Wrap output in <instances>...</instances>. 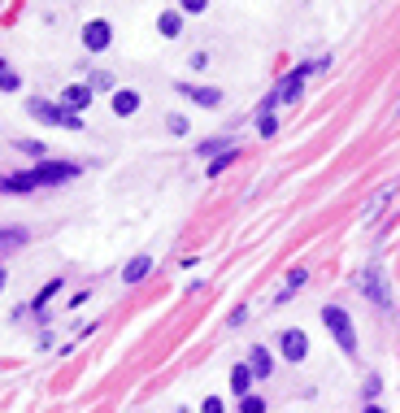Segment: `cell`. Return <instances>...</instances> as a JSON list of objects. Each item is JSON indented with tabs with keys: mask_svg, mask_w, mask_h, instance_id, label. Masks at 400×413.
Instances as JSON below:
<instances>
[{
	"mask_svg": "<svg viewBox=\"0 0 400 413\" xmlns=\"http://www.w3.org/2000/svg\"><path fill=\"white\" fill-rule=\"evenodd\" d=\"M322 326L331 330V339L340 344V353H344L348 361H357V326H353V318H348V309L322 305Z\"/></svg>",
	"mask_w": 400,
	"mask_h": 413,
	"instance_id": "6da1fadb",
	"label": "cell"
},
{
	"mask_svg": "<svg viewBox=\"0 0 400 413\" xmlns=\"http://www.w3.org/2000/svg\"><path fill=\"white\" fill-rule=\"evenodd\" d=\"M31 174H35L40 187H61V183H74V178L83 174V165H78V161H66V157H44Z\"/></svg>",
	"mask_w": 400,
	"mask_h": 413,
	"instance_id": "7a4b0ae2",
	"label": "cell"
},
{
	"mask_svg": "<svg viewBox=\"0 0 400 413\" xmlns=\"http://www.w3.org/2000/svg\"><path fill=\"white\" fill-rule=\"evenodd\" d=\"M361 292H365V301H370L374 309L392 313V287H388V270H383V266H370L361 274Z\"/></svg>",
	"mask_w": 400,
	"mask_h": 413,
	"instance_id": "3957f363",
	"label": "cell"
},
{
	"mask_svg": "<svg viewBox=\"0 0 400 413\" xmlns=\"http://www.w3.org/2000/svg\"><path fill=\"white\" fill-rule=\"evenodd\" d=\"M279 353H283V361H292V366H300V361L309 357V335L300 326H287L283 335H279Z\"/></svg>",
	"mask_w": 400,
	"mask_h": 413,
	"instance_id": "277c9868",
	"label": "cell"
},
{
	"mask_svg": "<svg viewBox=\"0 0 400 413\" xmlns=\"http://www.w3.org/2000/svg\"><path fill=\"white\" fill-rule=\"evenodd\" d=\"M109 44H114V26H109V22L96 18V22L83 26V48H87V53H105Z\"/></svg>",
	"mask_w": 400,
	"mask_h": 413,
	"instance_id": "5b68a950",
	"label": "cell"
},
{
	"mask_svg": "<svg viewBox=\"0 0 400 413\" xmlns=\"http://www.w3.org/2000/svg\"><path fill=\"white\" fill-rule=\"evenodd\" d=\"M139 105H144V96H139L135 87H114V101H109V109H114L118 118H135Z\"/></svg>",
	"mask_w": 400,
	"mask_h": 413,
	"instance_id": "8992f818",
	"label": "cell"
},
{
	"mask_svg": "<svg viewBox=\"0 0 400 413\" xmlns=\"http://www.w3.org/2000/svg\"><path fill=\"white\" fill-rule=\"evenodd\" d=\"M179 96L196 101L200 109H222V92H218V87H196V83H179Z\"/></svg>",
	"mask_w": 400,
	"mask_h": 413,
	"instance_id": "52a82bcc",
	"label": "cell"
},
{
	"mask_svg": "<svg viewBox=\"0 0 400 413\" xmlns=\"http://www.w3.org/2000/svg\"><path fill=\"white\" fill-rule=\"evenodd\" d=\"M248 370H252V378H275V353H270L266 344H252V353H248Z\"/></svg>",
	"mask_w": 400,
	"mask_h": 413,
	"instance_id": "ba28073f",
	"label": "cell"
},
{
	"mask_svg": "<svg viewBox=\"0 0 400 413\" xmlns=\"http://www.w3.org/2000/svg\"><path fill=\"white\" fill-rule=\"evenodd\" d=\"M305 283H309V270H305V266H296L292 274L283 278V287L275 292V305H287V301H292V296H296L300 287H305Z\"/></svg>",
	"mask_w": 400,
	"mask_h": 413,
	"instance_id": "9c48e42d",
	"label": "cell"
},
{
	"mask_svg": "<svg viewBox=\"0 0 400 413\" xmlns=\"http://www.w3.org/2000/svg\"><path fill=\"white\" fill-rule=\"evenodd\" d=\"M57 105L66 109V113H78V109H87V105H92V92L83 87V83H74V87H66V92L57 96Z\"/></svg>",
	"mask_w": 400,
	"mask_h": 413,
	"instance_id": "30bf717a",
	"label": "cell"
},
{
	"mask_svg": "<svg viewBox=\"0 0 400 413\" xmlns=\"http://www.w3.org/2000/svg\"><path fill=\"white\" fill-rule=\"evenodd\" d=\"M148 270H153V257L148 253H139V257H131V261H126V266H122V283H144V278H148Z\"/></svg>",
	"mask_w": 400,
	"mask_h": 413,
	"instance_id": "8fae6325",
	"label": "cell"
},
{
	"mask_svg": "<svg viewBox=\"0 0 400 413\" xmlns=\"http://www.w3.org/2000/svg\"><path fill=\"white\" fill-rule=\"evenodd\" d=\"M40 183H35V174H31V170H18V174H5V178H0V192H35Z\"/></svg>",
	"mask_w": 400,
	"mask_h": 413,
	"instance_id": "7c38bea8",
	"label": "cell"
},
{
	"mask_svg": "<svg viewBox=\"0 0 400 413\" xmlns=\"http://www.w3.org/2000/svg\"><path fill=\"white\" fill-rule=\"evenodd\" d=\"M61 287H66V278H61V274H57V278H48V283L40 287V296H35V301H31V309H35V313H44L48 305L57 301V292H61Z\"/></svg>",
	"mask_w": 400,
	"mask_h": 413,
	"instance_id": "4fadbf2b",
	"label": "cell"
},
{
	"mask_svg": "<svg viewBox=\"0 0 400 413\" xmlns=\"http://www.w3.org/2000/svg\"><path fill=\"white\" fill-rule=\"evenodd\" d=\"M157 31H162V40H179V35H183V18H179V9H166L162 18H157Z\"/></svg>",
	"mask_w": 400,
	"mask_h": 413,
	"instance_id": "5bb4252c",
	"label": "cell"
},
{
	"mask_svg": "<svg viewBox=\"0 0 400 413\" xmlns=\"http://www.w3.org/2000/svg\"><path fill=\"white\" fill-rule=\"evenodd\" d=\"M231 391L239 396V401H244V396L252 391V370H248V361H239V366L231 370Z\"/></svg>",
	"mask_w": 400,
	"mask_h": 413,
	"instance_id": "9a60e30c",
	"label": "cell"
},
{
	"mask_svg": "<svg viewBox=\"0 0 400 413\" xmlns=\"http://www.w3.org/2000/svg\"><path fill=\"white\" fill-rule=\"evenodd\" d=\"M227 148H235V144H231V135H218V140H205V144H196V157L214 161L218 153H227Z\"/></svg>",
	"mask_w": 400,
	"mask_h": 413,
	"instance_id": "2e32d148",
	"label": "cell"
},
{
	"mask_svg": "<svg viewBox=\"0 0 400 413\" xmlns=\"http://www.w3.org/2000/svg\"><path fill=\"white\" fill-rule=\"evenodd\" d=\"M83 87H87L92 96H96V92H114V74H109V70H92Z\"/></svg>",
	"mask_w": 400,
	"mask_h": 413,
	"instance_id": "e0dca14e",
	"label": "cell"
},
{
	"mask_svg": "<svg viewBox=\"0 0 400 413\" xmlns=\"http://www.w3.org/2000/svg\"><path fill=\"white\" fill-rule=\"evenodd\" d=\"M231 161H239V148H227V153H218V157L209 161V170H205V174H209V178H218L222 170H231Z\"/></svg>",
	"mask_w": 400,
	"mask_h": 413,
	"instance_id": "ac0fdd59",
	"label": "cell"
},
{
	"mask_svg": "<svg viewBox=\"0 0 400 413\" xmlns=\"http://www.w3.org/2000/svg\"><path fill=\"white\" fill-rule=\"evenodd\" d=\"M13 148H18V153H26V157H40V161L48 157V148H44L40 140H22V135H18V140H13Z\"/></svg>",
	"mask_w": 400,
	"mask_h": 413,
	"instance_id": "d6986e66",
	"label": "cell"
},
{
	"mask_svg": "<svg viewBox=\"0 0 400 413\" xmlns=\"http://www.w3.org/2000/svg\"><path fill=\"white\" fill-rule=\"evenodd\" d=\"M379 391H383V378H379V374H370V378L361 383V401H365V405L379 401Z\"/></svg>",
	"mask_w": 400,
	"mask_h": 413,
	"instance_id": "ffe728a7",
	"label": "cell"
},
{
	"mask_svg": "<svg viewBox=\"0 0 400 413\" xmlns=\"http://www.w3.org/2000/svg\"><path fill=\"white\" fill-rule=\"evenodd\" d=\"M275 130H279V118H275V113H257V135H261V140H270Z\"/></svg>",
	"mask_w": 400,
	"mask_h": 413,
	"instance_id": "44dd1931",
	"label": "cell"
},
{
	"mask_svg": "<svg viewBox=\"0 0 400 413\" xmlns=\"http://www.w3.org/2000/svg\"><path fill=\"white\" fill-rule=\"evenodd\" d=\"M0 92H22V74L18 70H0Z\"/></svg>",
	"mask_w": 400,
	"mask_h": 413,
	"instance_id": "7402d4cb",
	"label": "cell"
},
{
	"mask_svg": "<svg viewBox=\"0 0 400 413\" xmlns=\"http://www.w3.org/2000/svg\"><path fill=\"white\" fill-rule=\"evenodd\" d=\"M239 413H266V396H244V401H239Z\"/></svg>",
	"mask_w": 400,
	"mask_h": 413,
	"instance_id": "603a6c76",
	"label": "cell"
},
{
	"mask_svg": "<svg viewBox=\"0 0 400 413\" xmlns=\"http://www.w3.org/2000/svg\"><path fill=\"white\" fill-rule=\"evenodd\" d=\"M166 130H170V135H187V118H183V113H170V118H166Z\"/></svg>",
	"mask_w": 400,
	"mask_h": 413,
	"instance_id": "cb8c5ba5",
	"label": "cell"
},
{
	"mask_svg": "<svg viewBox=\"0 0 400 413\" xmlns=\"http://www.w3.org/2000/svg\"><path fill=\"white\" fill-rule=\"evenodd\" d=\"M205 9H209V5H205V0H179V13H196V18H200Z\"/></svg>",
	"mask_w": 400,
	"mask_h": 413,
	"instance_id": "d4e9b609",
	"label": "cell"
},
{
	"mask_svg": "<svg viewBox=\"0 0 400 413\" xmlns=\"http://www.w3.org/2000/svg\"><path fill=\"white\" fill-rule=\"evenodd\" d=\"M200 413H227V405H222V396H205Z\"/></svg>",
	"mask_w": 400,
	"mask_h": 413,
	"instance_id": "484cf974",
	"label": "cell"
},
{
	"mask_svg": "<svg viewBox=\"0 0 400 413\" xmlns=\"http://www.w3.org/2000/svg\"><path fill=\"white\" fill-rule=\"evenodd\" d=\"M244 322H248V309H235V313H231V330H235V326H244Z\"/></svg>",
	"mask_w": 400,
	"mask_h": 413,
	"instance_id": "4316f807",
	"label": "cell"
},
{
	"mask_svg": "<svg viewBox=\"0 0 400 413\" xmlns=\"http://www.w3.org/2000/svg\"><path fill=\"white\" fill-rule=\"evenodd\" d=\"M361 413H388V409H383L379 401H370V405H361Z\"/></svg>",
	"mask_w": 400,
	"mask_h": 413,
	"instance_id": "83f0119b",
	"label": "cell"
},
{
	"mask_svg": "<svg viewBox=\"0 0 400 413\" xmlns=\"http://www.w3.org/2000/svg\"><path fill=\"white\" fill-rule=\"evenodd\" d=\"M5 278H9V274H5V266H0V292H5Z\"/></svg>",
	"mask_w": 400,
	"mask_h": 413,
	"instance_id": "f1b7e54d",
	"label": "cell"
},
{
	"mask_svg": "<svg viewBox=\"0 0 400 413\" xmlns=\"http://www.w3.org/2000/svg\"><path fill=\"white\" fill-rule=\"evenodd\" d=\"M0 70H9V61H5V57H0Z\"/></svg>",
	"mask_w": 400,
	"mask_h": 413,
	"instance_id": "f546056e",
	"label": "cell"
},
{
	"mask_svg": "<svg viewBox=\"0 0 400 413\" xmlns=\"http://www.w3.org/2000/svg\"><path fill=\"white\" fill-rule=\"evenodd\" d=\"M174 413H191V409H174Z\"/></svg>",
	"mask_w": 400,
	"mask_h": 413,
	"instance_id": "4dcf8cb0",
	"label": "cell"
},
{
	"mask_svg": "<svg viewBox=\"0 0 400 413\" xmlns=\"http://www.w3.org/2000/svg\"><path fill=\"white\" fill-rule=\"evenodd\" d=\"M396 113H400V105H396Z\"/></svg>",
	"mask_w": 400,
	"mask_h": 413,
	"instance_id": "1f68e13d",
	"label": "cell"
}]
</instances>
